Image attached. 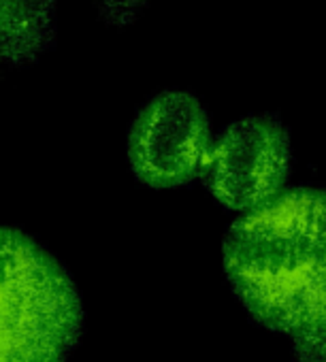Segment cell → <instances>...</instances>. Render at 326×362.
<instances>
[{
  "instance_id": "5",
  "label": "cell",
  "mask_w": 326,
  "mask_h": 362,
  "mask_svg": "<svg viewBox=\"0 0 326 362\" xmlns=\"http://www.w3.org/2000/svg\"><path fill=\"white\" fill-rule=\"evenodd\" d=\"M56 0H0V62L22 66L56 41Z\"/></svg>"
},
{
  "instance_id": "1",
  "label": "cell",
  "mask_w": 326,
  "mask_h": 362,
  "mask_svg": "<svg viewBox=\"0 0 326 362\" xmlns=\"http://www.w3.org/2000/svg\"><path fill=\"white\" fill-rule=\"evenodd\" d=\"M224 273L248 315L292 339L326 320V190H284L224 239Z\"/></svg>"
},
{
  "instance_id": "6",
  "label": "cell",
  "mask_w": 326,
  "mask_h": 362,
  "mask_svg": "<svg viewBox=\"0 0 326 362\" xmlns=\"http://www.w3.org/2000/svg\"><path fill=\"white\" fill-rule=\"evenodd\" d=\"M98 18L113 28L134 24L141 13L149 7L151 0H92Z\"/></svg>"
},
{
  "instance_id": "3",
  "label": "cell",
  "mask_w": 326,
  "mask_h": 362,
  "mask_svg": "<svg viewBox=\"0 0 326 362\" xmlns=\"http://www.w3.org/2000/svg\"><path fill=\"white\" fill-rule=\"evenodd\" d=\"M290 134L277 115H248L211 139L201 179L226 209L250 214L275 201L290 175Z\"/></svg>"
},
{
  "instance_id": "4",
  "label": "cell",
  "mask_w": 326,
  "mask_h": 362,
  "mask_svg": "<svg viewBox=\"0 0 326 362\" xmlns=\"http://www.w3.org/2000/svg\"><path fill=\"white\" fill-rule=\"evenodd\" d=\"M211 139L203 103L186 90H165L141 107L130 126V168L149 188L186 186L201 177Z\"/></svg>"
},
{
  "instance_id": "7",
  "label": "cell",
  "mask_w": 326,
  "mask_h": 362,
  "mask_svg": "<svg viewBox=\"0 0 326 362\" xmlns=\"http://www.w3.org/2000/svg\"><path fill=\"white\" fill-rule=\"evenodd\" d=\"M294 362H326V320L292 339Z\"/></svg>"
},
{
  "instance_id": "2",
  "label": "cell",
  "mask_w": 326,
  "mask_h": 362,
  "mask_svg": "<svg viewBox=\"0 0 326 362\" xmlns=\"http://www.w3.org/2000/svg\"><path fill=\"white\" fill-rule=\"evenodd\" d=\"M81 328L66 269L33 237L0 226V362H66Z\"/></svg>"
},
{
  "instance_id": "8",
  "label": "cell",
  "mask_w": 326,
  "mask_h": 362,
  "mask_svg": "<svg viewBox=\"0 0 326 362\" xmlns=\"http://www.w3.org/2000/svg\"><path fill=\"white\" fill-rule=\"evenodd\" d=\"M0 64H3V62H0Z\"/></svg>"
}]
</instances>
